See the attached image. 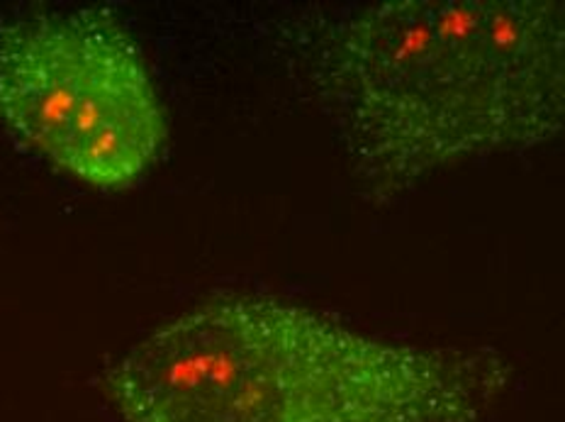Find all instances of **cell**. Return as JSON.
I'll return each instance as SVG.
<instances>
[{"mask_svg":"<svg viewBox=\"0 0 565 422\" xmlns=\"http://www.w3.org/2000/svg\"><path fill=\"white\" fill-rule=\"evenodd\" d=\"M292 44L379 201L565 135V0H387L310 20Z\"/></svg>","mask_w":565,"mask_h":422,"instance_id":"obj_1","label":"cell"},{"mask_svg":"<svg viewBox=\"0 0 565 422\" xmlns=\"http://www.w3.org/2000/svg\"><path fill=\"white\" fill-rule=\"evenodd\" d=\"M0 127L96 189L135 183L169 117L135 34L108 8L0 22Z\"/></svg>","mask_w":565,"mask_h":422,"instance_id":"obj_3","label":"cell"},{"mask_svg":"<svg viewBox=\"0 0 565 422\" xmlns=\"http://www.w3.org/2000/svg\"><path fill=\"white\" fill-rule=\"evenodd\" d=\"M510 383L490 349L395 342L264 293L198 303L103 373L125 422H482Z\"/></svg>","mask_w":565,"mask_h":422,"instance_id":"obj_2","label":"cell"}]
</instances>
